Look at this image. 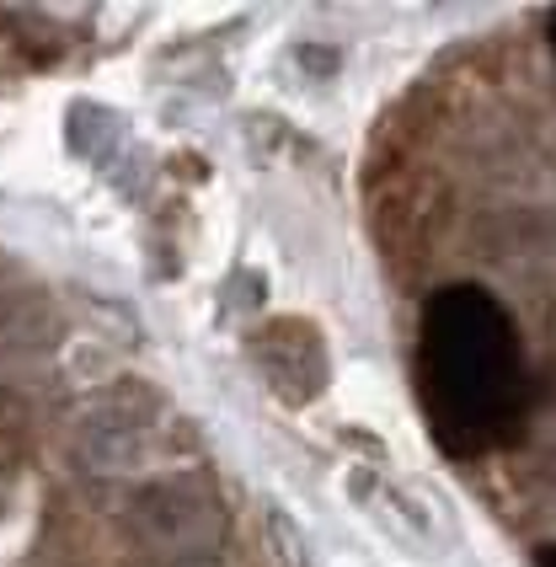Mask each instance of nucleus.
Instances as JSON below:
<instances>
[{
    "label": "nucleus",
    "instance_id": "nucleus-5",
    "mask_svg": "<svg viewBox=\"0 0 556 567\" xmlns=\"http://www.w3.org/2000/svg\"><path fill=\"white\" fill-rule=\"evenodd\" d=\"M60 338V321L43 300H6L0 306V343L6 348H49Z\"/></svg>",
    "mask_w": 556,
    "mask_h": 567
},
{
    "label": "nucleus",
    "instance_id": "nucleus-6",
    "mask_svg": "<svg viewBox=\"0 0 556 567\" xmlns=\"http://www.w3.org/2000/svg\"><path fill=\"white\" fill-rule=\"evenodd\" d=\"M268 530H274V551L284 557V567H316L306 551V540H300V530H295L284 514H268Z\"/></svg>",
    "mask_w": 556,
    "mask_h": 567
},
{
    "label": "nucleus",
    "instance_id": "nucleus-2",
    "mask_svg": "<svg viewBox=\"0 0 556 567\" xmlns=\"http://www.w3.org/2000/svg\"><path fill=\"white\" fill-rule=\"evenodd\" d=\"M225 530L219 504L193 487V482H151L140 487V498L128 504V536L151 546L161 563H193L198 551H209Z\"/></svg>",
    "mask_w": 556,
    "mask_h": 567
},
{
    "label": "nucleus",
    "instance_id": "nucleus-4",
    "mask_svg": "<svg viewBox=\"0 0 556 567\" xmlns=\"http://www.w3.org/2000/svg\"><path fill=\"white\" fill-rule=\"evenodd\" d=\"M75 450H81V461H86L92 472H124V466L140 461V450H145V423L124 408H102L81 423Z\"/></svg>",
    "mask_w": 556,
    "mask_h": 567
},
{
    "label": "nucleus",
    "instance_id": "nucleus-7",
    "mask_svg": "<svg viewBox=\"0 0 556 567\" xmlns=\"http://www.w3.org/2000/svg\"><path fill=\"white\" fill-rule=\"evenodd\" d=\"M535 567H556V546H546V551L535 557Z\"/></svg>",
    "mask_w": 556,
    "mask_h": 567
},
{
    "label": "nucleus",
    "instance_id": "nucleus-1",
    "mask_svg": "<svg viewBox=\"0 0 556 567\" xmlns=\"http://www.w3.org/2000/svg\"><path fill=\"white\" fill-rule=\"evenodd\" d=\"M519 338L487 289L455 284L423 316V391L429 423L450 455L497 444L519 417Z\"/></svg>",
    "mask_w": 556,
    "mask_h": 567
},
{
    "label": "nucleus",
    "instance_id": "nucleus-3",
    "mask_svg": "<svg viewBox=\"0 0 556 567\" xmlns=\"http://www.w3.org/2000/svg\"><path fill=\"white\" fill-rule=\"evenodd\" d=\"M257 359H262L268 385L289 402H310L327 385V353H321V338L306 321H274L257 343Z\"/></svg>",
    "mask_w": 556,
    "mask_h": 567
},
{
    "label": "nucleus",
    "instance_id": "nucleus-8",
    "mask_svg": "<svg viewBox=\"0 0 556 567\" xmlns=\"http://www.w3.org/2000/svg\"><path fill=\"white\" fill-rule=\"evenodd\" d=\"M552 38H556V17H552Z\"/></svg>",
    "mask_w": 556,
    "mask_h": 567
}]
</instances>
